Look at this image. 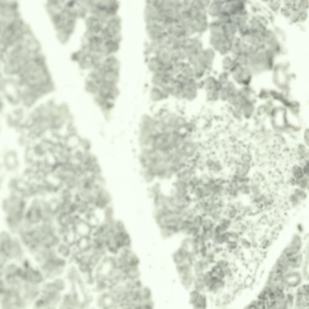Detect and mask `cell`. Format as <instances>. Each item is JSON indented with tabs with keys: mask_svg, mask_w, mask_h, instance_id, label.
Masks as SVG:
<instances>
[{
	"mask_svg": "<svg viewBox=\"0 0 309 309\" xmlns=\"http://www.w3.org/2000/svg\"><path fill=\"white\" fill-rule=\"evenodd\" d=\"M191 135L182 140L174 150L180 156L188 162L195 156L200 148L199 143L193 139Z\"/></svg>",
	"mask_w": 309,
	"mask_h": 309,
	"instance_id": "1",
	"label": "cell"
},
{
	"mask_svg": "<svg viewBox=\"0 0 309 309\" xmlns=\"http://www.w3.org/2000/svg\"><path fill=\"white\" fill-rule=\"evenodd\" d=\"M22 76L24 81L32 86L38 87L44 85L47 80V76L44 70L38 67L28 68L24 71Z\"/></svg>",
	"mask_w": 309,
	"mask_h": 309,
	"instance_id": "2",
	"label": "cell"
},
{
	"mask_svg": "<svg viewBox=\"0 0 309 309\" xmlns=\"http://www.w3.org/2000/svg\"><path fill=\"white\" fill-rule=\"evenodd\" d=\"M203 163L208 172L214 176L219 174L223 171L224 165L219 160L212 157H208L204 161Z\"/></svg>",
	"mask_w": 309,
	"mask_h": 309,
	"instance_id": "3",
	"label": "cell"
},
{
	"mask_svg": "<svg viewBox=\"0 0 309 309\" xmlns=\"http://www.w3.org/2000/svg\"><path fill=\"white\" fill-rule=\"evenodd\" d=\"M196 169L190 163L178 171L175 175L177 180L187 182L196 174Z\"/></svg>",
	"mask_w": 309,
	"mask_h": 309,
	"instance_id": "4",
	"label": "cell"
},
{
	"mask_svg": "<svg viewBox=\"0 0 309 309\" xmlns=\"http://www.w3.org/2000/svg\"><path fill=\"white\" fill-rule=\"evenodd\" d=\"M203 89L206 91L213 89L220 90L223 87L217 81L216 76L214 75H206L203 79Z\"/></svg>",
	"mask_w": 309,
	"mask_h": 309,
	"instance_id": "5",
	"label": "cell"
},
{
	"mask_svg": "<svg viewBox=\"0 0 309 309\" xmlns=\"http://www.w3.org/2000/svg\"><path fill=\"white\" fill-rule=\"evenodd\" d=\"M74 229L79 237L90 236L92 228L87 221L80 219L73 226Z\"/></svg>",
	"mask_w": 309,
	"mask_h": 309,
	"instance_id": "6",
	"label": "cell"
},
{
	"mask_svg": "<svg viewBox=\"0 0 309 309\" xmlns=\"http://www.w3.org/2000/svg\"><path fill=\"white\" fill-rule=\"evenodd\" d=\"M92 240L90 236L79 237L73 247L84 253H89L91 248Z\"/></svg>",
	"mask_w": 309,
	"mask_h": 309,
	"instance_id": "7",
	"label": "cell"
},
{
	"mask_svg": "<svg viewBox=\"0 0 309 309\" xmlns=\"http://www.w3.org/2000/svg\"><path fill=\"white\" fill-rule=\"evenodd\" d=\"M192 269L195 277H201L205 271L203 259H195L192 264Z\"/></svg>",
	"mask_w": 309,
	"mask_h": 309,
	"instance_id": "8",
	"label": "cell"
},
{
	"mask_svg": "<svg viewBox=\"0 0 309 309\" xmlns=\"http://www.w3.org/2000/svg\"><path fill=\"white\" fill-rule=\"evenodd\" d=\"M199 176L201 186H213L217 182V178L208 172H203Z\"/></svg>",
	"mask_w": 309,
	"mask_h": 309,
	"instance_id": "9",
	"label": "cell"
},
{
	"mask_svg": "<svg viewBox=\"0 0 309 309\" xmlns=\"http://www.w3.org/2000/svg\"><path fill=\"white\" fill-rule=\"evenodd\" d=\"M194 227L192 220L183 219L180 228V232L185 236H191Z\"/></svg>",
	"mask_w": 309,
	"mask_h": 309,
	"instance_id": "10",
	"label": "cell"
},
{
	"mask_svg": "<svg viewBox=\"0 0 309 309\" xmlns=\"http://www.w3.org/2000/svg\"><path fill=\"white\" fill-rule=\"evenodd\" d=\"M207 306L208 299L204 292L201 293L197 301L192 306L193 308L197 309H206Z\"/></svg>",
	"mask_w": 309,
	"mask_h": 309,
	"instance_id": "11",
	"label": "cell"
},
{
	"mask_svg": "<svg viewBox=\"0 0 309 309\" xmlns=\"http://www.w3.org/2000/svg\"><path fill=\"white\" fill-rule=\"evenodd\" d=\"M76 266L78 272L82 276L94 269L88 261L84 260L81 261Z\"/></svg>",
	"mask_w": 309,
	"mask_h": 309,
	"instance_id": "12",
	"label": "cell"
},
{
	"mask_svg": "<svg viewBox=\"0 0 309 309\" xmlns=\"http://www.w3.org/2000/svg\"><path fill=\"white\" fill-rule=\"evenodd\" d=\"M216 223L209 216H204L201 228V231L213 229Z\"/></svg>",
	"mask_w": 309,
	"mask_h": 309,
	"instance_id": "13",
	"label": "cell"
},
{
	"mask_svg": "<svg viewBox=\"0 0 309 309\" xmlns=\"http://www.w3.org/2000/svg\"><path fill=\"white\" fill-rule=\"evenodd\" d=\"M219 91L213 89L206 91V98L207 101L211 102H215L219 100Z\"/></svg>",
	"mask_w": 309,
	"mask_h": 309,
	"instance_id": "14",
	"label": "cell"
},
{
	"mask_svg": "<svg viewBox=\"0 0 309 309\" xmlns=\"http://www.w3.org/2000/svg\"><path fill=\"white\" fill-rule=\"evenodd\" d=\"M192 288L198 291L200 293L204 292L206 291V287L201 277H195L193 282Z\"/></svg>",
	"mask_w": 309,
	"mask_h": 309,
	"instance_id": "15",
	"label": "cell"
},
{
	"mask_svg": "<svg viewBox=\"0 0 309 309\" xmlns=\"http://www.w3.org/2000/svg\"><path fill=\"white\" fill-rule=\"evenodd\" d=\"M216 77L218 82L223 86L231 79L229 72L226 71L219 73Z\"/></svg>",
	"mask_w": 309,
	"mask_h": 309,
	"instance_id": "16",
	"label": "cell"
},
{
	"mask_svg": "<svg viewBox=\"0 0 309 309\" xmlns=\"http://www.w3.org/2000/svg\"><path fill=\"white\" fill-rule=\"evenodd\" d=\"M214 275L209 269L205 271L203 274L201 278L206 288L211 283Z\"/></svg>",
	"mask_w": 309,
	"mask_h": 309,
	"instance_id": "17",
	"label": "cell"
},
{
	"mask_svg": "<svg viewBox=\"0 0 309 309\" xmlns=\"http://www.w3.org/2000/svg\"><path fill=\"white\" fill-rule=\"evenodd\" d=\"M204 217L200 212L196 213L192 220L194 227L201 228Z\"/></svg>",
	"mask_w": 309,
	"mask_h": 309,
	"instance_id": "18",
	"label": "cell"
},
{
	"mask_svg": "<svg viewBox=\"0 0 309 309\" xmlns=\"http://www.w3.org/2000/svg\"><path fill=\"white\" fill-rule=\"evenodd\" d=\"M239 244L238 241L231 239L226 242L224 246L228 251L233 252L237 250Z\"/></svg>",
	"mask_w": 309,
	"mask_h": 309,
	"instance_id": "19",
	"label": "cell"
},
{
	"mask_svg": "<svg viewBox=\"0 0 309 309\" xmlns=\"http://www.w3.org/2000/svg\"><path fill=\"white\" fill-rule=\"evenodd\" d=\"M201 293L192 288L189 293V302L192 306L197 301Z\"/></svg>",
	"mask_w": 309,
	"mask_h": 309,
	"instance_id": "20",
	"label": "cell"
},
{
	"mask_svg": "<svg viewBox=\"0 0 309 309\" xmlns=\"http://www.w3.org/2000/svg\"><path fill=\"white\" fill-rule=\"evenodd\" d=\"M200 234L206 243L212 241L214 235L213 229L201 231Z\"/></svg>",
	"mask_w": 309,
	"mask_h": 309,
	"instance_id": "21",
	"label": "cell"
},
{
	"mask_svg": "<svg viewBox=\"0 0 309 309\" xmlns=\"http://www.w3.org/2000/svg\"><path fill=\"white\" fill-rule=\"evenodd\" d=\"M188 183L189 189L201 186L199 176L196 174L191 178Z\"/></svg>",
	"mask_w": 309,
	"mask_h": 309,
	"instance_id": "22",
	"label": "cell"
},
{
	"mask_svg": "<svg viewBox=\"0 0 309 309\" xmlns=\"http://www.w3.org/2000/svg\"><path fill=\"white\" fill-rule=\"evenodd\" d=\"M78 203L77 211L79 213L83 214L87 211L89 206V203L87 201L82 200Z\"/></svg>",
	"mask_w": 309,
	"mask_h": 309,
	"instance_id": "23",
	"label": "cell"
},
{
	"mask_svg": "<svg viewBox=\"0 0 309 309\" xmlns=\"http://www.w3.org/2000/svg\"><path fill=\"white\" fill-rule=\"evenodd\" d=\"M197 129V126L195 122L188 121L183 131L191 135L196 131Z\"/></svg>",
	"mask_w": 309,
	"mask_h": 309,
	"instance_id": "24",
	"label": "cell"
},
{
	"mask_svg": "<svg viewBox=\"0 0 309 309\" xmlns=\"http://www.w3.org/2000/svg\"><path fill=\"white\" fill-rule=\"evenodd\" d=\"M88 216L87 221L92 229L98 227L99 221L95 215L92 214L89 215Z\"/></svg>",
	"mask_w": 309,
	"mask_h": 309,
	"instance_id": "25",
	"label": "cell"
},
{
	"mask_svg": "<svg viewBox=\"0 0 309 309\" xmlns=\"http://www.w3.org/2000/svg\"><path fill=\"white\" fill-rule=\"evenodd\" d=\"M230 93L223 86L219 91V100L223 102H227Z\"/></svg>",
	"mask_w": 309,
	"mask_h": 309,
	"instance_id": "26",
	"label": "cell"
},
{
	"mask_svg": "<svg viewBox=\"0 0 309 309\" xmlns=\"http://www.w3.org/2000/svg\"><path fill=\"white\" fill-rule=\"evenodd\" d=\"M201 186L202 189L204 199H207L211 196L212 193V187L213 186L211 185Z\"/></svg>",
	"mask_w": 309,
	"mask_h": 309,
	"instance_id": "27",
	"label": "cell"
},
{
	"mask_svg": "<svg viewBox=\"0 0 309 309\" xmlns=\"http://www.w3.org/2000/svg\"><path fill=\"white\" fill-rule=\"evenodd\" d=\"M233 221V220L229 218L222 216L218 222L222 224L227 230H229L230 229Z\"/></svg>",
	"mask_w": 309,
	"mask_h": 309,
	"instance_id": "28",
	"label": "cell"
},
{
	"mask_svg": "<svg viewBox=\"0 0 309 309\" xmlns=\"http://www.w3.org/2000/svg\"><path fill=\"white\" fill-rule=\"evenodd\" d=\"M97 197L105 201L107 204L111 200V197L110 194L107 191L101 190L97 193Z\"/></svg>",
	"mask_w": 309,
	"mask_h": 309,
	"instance_id": "29",
	"label": "cell"
},
{
	"mask_svg": "<svg viewBox=\"0 0 309 309\" xmlns=\"http://www.w3.org/2000/svg\"><path fill=\"white\" fill-rule=\"evenodd\" d=\"M213 230L214 233V236L221 234L228 231L222 224L218 222L216 223Z\"/></svg>",
	"mask_w": 309,
	"mask_h": 309,
	"instance_id": "30",
	"label": "cell"
},
{
	"mask_svg": "<svg viewBox=\"0 0 309 309\" xmlns=\"http://www.w3.org/2000/svg\"><path fill=\"white\" fill-rule=\"evenodd\" d=\"M215 264L220 269H224L229 267V263L227 260L221 259L216 261Z\"/></svg>",
	"mask_w": 309,
	"mask_h": 309,
	"instance_id": "31",
	"label": "cell"
},
{
	"mask_svg": "<svg viewBox=\"0 0 309 309\" xmlns=\"http://www.w3.org/2000/svg\"><path fill=\"white\" fill-rule=\"evenodd\" d=\"M237 84L231 79L224 86L230 93L238 89Z\"/></svg>",
	"mask_w": 309,
	"mask_h": 309,
	"instance_id": "32",
	"label": "cell"
},
{
	"mask_svg": "<svg viewBox=\"0 0 309 309\" xmlns=\"http://www.w3.org/2000/svg\"><path fill=\"white\" fill-rule=\"evenodd\" d=\"M221 210H217L211 212L209 216L216 223L218 222L222 216Z\"/></svg>",
	"mask_w": 309,
	"mask_h": 309,
	"instance_id": "33",
	"label": "cell"
},
{
	"mask_svg": "<svg viewBox=\"0 0 309 309\" xmlns=\"http://www.w3.org/2000/svg\"><path fill=\"white\" fill-rule=\"evenodd\" d=\"M113 214V210L110 207H107L105 211V216L106 218L110 220L112 218Z\"/></svg>",
	"mask_w": 309,
	"mask_h": 309,
	"instance_id": "34",
	"label": "cell"
},
{
	"mask_svg": "<svg viewBox=\"0 0 309 309\" xmlns=\"http://www.w3.org/2000/svg\"><path fill=\"white\" fill-rule=\"evenodd\" d=\"M230 232L231 239L234 240L238 241L240 238V233L239 231L230 230Z\"/></svg>",
	"mask_w": 309,
	"mask_h": 309,
	"instance_id": "35",
	"label": "cell"
},
{
	"mask_svg": "<svg viewBox=\"0 0 309 309\" xmlns=\"http://www.w3.org/2000/svg\"><path fill=\"white\" fill-rule=\"evenodd\" d=\"M293 172L295 176L297 177H300L303 175L302 170L299 167H295L293 169Z\"/></svg>",
	"mask_w": 309,
	"mask_h": 309,
	"instance_id": "36",
	"label": "cell"
},
{
	"mask_svg": "<svg viewBox=\"0 0 309 309\" xmlns=\"http://www.w3.org/2000/svg\"><path fill=\"white\" fill-rule=\"evenodd\" d=\"M115 227L118 231L124 230V227L122 222L120 221H117L115 223Z\"/></svg>",
	"mask_w": 309,
	"mask_h": 309,
	"instance_id": "37",
	"label": "cell"
},
{
	"mask_svg": "<svg viewBox=\"0 0 309 309\" xmlns=\"http://www.w3.org/2000/svg\"><path fill=\"white\" fill-rule=\"evenodd\" d=\"M201 231V228L194 227L192 231L191 236L193 237H196L200 234Z\"/></svg>",
	"mask_w": 309,
	"mask_h": 309,
	"instance_id": "38",
	"label": "cell"
},
{
	"mask_svg": "<svg viewBox=\"0 0 309 309\" xmlns=\"http://www.w3.org/2000/svg\"><path fill=\"white\" fill-rule=\"evenodd\" d=\"M240 224L233 221L230 230L239 231Z\"/></svg>",
	"mask_w": 309,
	"mask_h": 309,
	"instance_id": "39",
	"label": "cell"
},
{
	"mask_svg": "<svg viewBox=\"0 0 309 309\" xmlns=\"http://www.w3.org/2000/svg\"><path fill=\"white\" fill-rule=\"evenodd\" d=\"M256 305H255L256 308H264L265 307V303L263 301H259L256 303Z\"/></svg>",
	"mask_w": 309,
	"mask_h": 309,
	"instance_id": "40",
	"label": "cell"
},
{
	"mask_svg": "<svg viewBox=\"0 0 309 309\" xmlns=\"http://www.w3.org/2000/svg\"><path fill=\"white\" fill-rule=\"evenodd\" d=\"M308 165H306L304 168V171L305 173H307V172H308Z\"/></svg>",
	"mask_w": 309,
	"mask_h": 309,
	"instance_id": "41",
	"label": "cell"
}]
</instances>
